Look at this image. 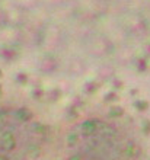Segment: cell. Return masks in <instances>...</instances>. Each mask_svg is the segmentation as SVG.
Instances as JSON below:
<instances>
[{
	"instance_id": "obj_2",
	"label": "cell",
	"mask_w": 150,
	"mask_h": 160,
	"mask_svg": "<svg viewBox=\"0 0 150 160\" xmlns=\"http://www.w3.org/2000/svg\"><path fill=\"white\" fill-rule=\"evenodd\" d=\"M47 127L29 108L0 105V160H39L47 146Z\"/></svg>"
},
{
	"instance_id": "obj_1",
	"label": "cell",
	"mask_w": 150,
	"mask_h": 160,
	"mask_svg": "<svg viewBox=\"0 0 150 160\" xmlns=\"http://www.w3.org/2000/svg\"><path fill=\"white\" fill-rule=\"evenodd\" d=\"M61 160H143V144L128 121L106 114L73 119L59 138Z\"/></svg>"
}]
</instances>
